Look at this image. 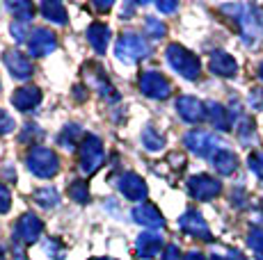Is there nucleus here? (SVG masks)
<instances>
[{"label": "nucleus", "mask_w": 263, "mask_h": 260, "mask_svg": "<svg viewBox=\"0 0 263 260\" xmlns=\"http://www.w3.org/2000/svg\"><path fill=\"white\" fill-rule=\"evenodd\" d=\"M163 260H181V251L176 244H167L163 251Z\"/></svg>", "instance_id": "e433bc0d"}, {"label": "nucleus", "mask_w": 263, "mask_h": 260, "mask_svg": "<svg viewBox=\"0 0 263 260\" xmlns=\"http://www.w3.org/2000/svg\"><path fill=\"white\" fill-rule=\"evenodd\" d=\"M250 105H252V110H263V89H252Z\"/></svg>", "instance_id": "c9c22d12"}, {"label": "nucleus", "mask_w": 263, "mask_h": 260, "mask_svg": "<svg viewBox=\"0 0 263 260\" xmlns=\"http://www.w3.org/2000/svg\"><path fill=\"white\" fill-rule=\"evenodd\" d=\"M247 244H250V249L254 251V258L263 260V228L252 226L250 233H247Z\"/></svg>", "instance_id": "cd10ccee"}, {"label": "nucleus", "mask_w": 263, "mask_h": 260, "mask_svg": "<svg viewBox=\"0 0 263 260\" xmlns=\"http://www.w3.org/2000/svg\"><path fill=\"white\" fill-rule=\"evenodd\" d=\"M58 48V34L48 28H34L28 39V51L34 57H46Z\"/></svg>", "instance_id": "9b49d317"}, {"label": "nucleus", "mask_w": 263, "mask_h": 260, "mask_svg": "<svg viewBox=\"0 0 263 260\" xmlns=\"http://www.w3.org/2000/svg\"><path fill=\"white\" fill-rule=\"evenodd\" d=\"M156 7H158V12L172 14V12H176V9H179V5H176V3H163V0H160V3H156Z\"/></svg>", "instance_id": "4c0bfd02"}, {"label": "nucleus", "mask_w": 263, "mask_h": 260, "mask_svg": "<svg viewBox=\"0 0 263 260\" xmlns=\"http://www.w3.org/2000/svg\"><path fill=\"white\" fill-rule=\"evenodd\" d=\"M7 9L14 14V18H16L18 23H28L30 18L34 16V5L28 3V0H9Z\"/></svg>", "instance_id": "393cba45"}, {"label": "nucleus", "mask_w": 263, "mask_h": 260, "mask_svg": "<svg viewBox=\"0 0 263 260\" xmlns=\"http://www.w3.org/2000/svg\"><path fill=\"white\" fill-rule=\"evenodd\" d=\"M133 12H135V5H126V7L121 9V16H130Z\"/></svg>", "instance_id": "37998d69"}, {"label": "nucleus", "mask_w": 263, "mask_h": 260, "mask_svg": "<svg viewBox=\"0 0 263 260\" xmlns=\"http://www.w3.org/2000/svg\"><path fill=\"white\" fill-rule=\"evenodd\" d=\"M83 92H85V89L80 87V84H76V87H73V96L78 98V101H83V98H85V96H83Z\"/></svg>", "instance_id": "79ce46f5"}, {"label": "nucleus", "mask_w": 263, "mask_h": 260, "mask_svg": "<svg viewBox=\"0 0 263 260\" xmlns=\"http://www.w3.org/2000/svg\"><path fill=\"white\" fill-rule=\"evenodd\" d=\"M220 12L236 18L238 30L242 34V41L247 46L261 41V37H263V9L261 7H256V5H222Z\"/></svg>", "instance_id": "f257e3e1"}, {"label": "nucleus", "mask_w": 263, "mask_h": 260, "mask_svg": "<svg viewBox=\"0 0 263 260\" xmlns=\"http://www.w3.org/2000/svg\"><path fill=\"white\" fill-rule=\"evenodd\" d=\"M130 214H133L135 222H138L140 226H144V228H151V231H156V228H165L163 212H160L154 203H140V206L133 208V212Z\"/></svg>", "instance_id": "2eb2a0df"}, {"label": "nucleus", "mask_w": 263, "mask_h": 260, "mask_svg": "<svg viewBox=\"0 0 263 260\" xmlns=\"http://www.w3.org/2000/svg\"><path fill=\"white\" fill-rule=\"evenodd\" d=\"M117 187H119V192L128 199V201H144L146 194H149V187H146L144 178L138 176V174H133V171L121 174Z\"/></svg>", "instance_id": "f8f14e48"}, {"label": "nucleus", "mask_w": 263, "mask_h": 260, "mask_svg": "<svg viewBox=\"0 0 263 260\" xmlns=\"http://www.w3.org/2000/svg\"><path fill=\"white\" fill-rule=\"evenodd\" d=\"M149 53H151L149 41H146L144 37H140V34H133V32L121 34L117 39V44H115V55H117V59L124 64L140 62V59L149 57Z\"/></svg>", "instance_id": "20e7f679"}, {"label": "nucleus", "mask_w": 263, "mask_h": 260, "mask_svg": "<svg viewBox=\"0 0 263 260\" xmlns=\"http://www.w3.org/2000/svg\"><path fill=\"white\" fill-rule=\"evenodd\" d=\"M213 167L220 176H231V174L238 169V158H236L234 151L229 148H222L213 156Z\"/></svg>", "instance_id": "4be33fe9"}, {"label": "nucleus", "mask_w": 263, "mask_h": 260, "mask_svg": "<svg viewBox=\"0 0 263 260\" xmlns=\"http://www.w3.org/2000/svg\"><path fill=\"white\" fill-rule=\"evenodd\" d=\"M209 69H211V73H215V76H220V78H234L236 73H238V62H236L229 53L215 51L209 59Z\"/></svg>", "instance_id": "f3484780"}, {"label": "nucleus", "mask_w": 263, "mask_h": 260, "mask_svg": "<svg viewBox=\"0 0 263 260\" xmlns=\"http://www.w3.org/2000/svg\"><path fill=\"white\" fill-rule=\"evenodd\" d=\"M39 12H42V16L46 18V21L55 23V26H64V23H67V7H64L62 3H58V0H46V3H42Z\"/></svg>", "instance_id": "5701e85b"}, {"label": "nucleus", "mask_w": 263, "mask_h": 260, "mask_svg": "<svg viewBox=\"0 0 263 260\" xmlns=\"http://www.w3.org/2000/svg\"><path fill=\"white\" fill-rule=\"evenodd\" d=\"M222 183L215 181L209 174H197V176L188 178V194L197 201H211V199L220 197Z\"/></svg>", "instance_id": "6e6552de"}, {"label": "nucleus", "mask_w": 263, "mask_h": 260, "mask_svg": "<svg viewBox=\"0 0 263 260\" xmlns=\"http://www.w3.org/2000/svg\"><path fill=\"white\" fill-rule=\"evenodd\" d=\"M32 199H34V203L37 206H42V208H58L60 206V194H58V189L55 187H42V189H37V192L32 194Z\"/></svg>", "instance_id": "a878e982"}, {"label": "nucleus", "mask_w": 263, "mask_h": 260, "mask_svg": "<svg viewBox=\"0 0 263 260\" xmlns=\"http://www.w3.org/2000/svg\"><path fill=\"white\" fill-rule=\"evenodd\" d=\"M94 7L101 9V12H108V9L112 7V3H110V0H105V3H94Z\"/></svg>", "instance_id": "a19ab883"}, {"label": "nucleus", "mask_w": 263, "mask_h": 260, "mask_svg": "<svg viewBox=\"0 0 263 260\" xmlns=\"http://www.w3.org/2000/svg\"><path fill=\"white\" fill-rule=\"evenodd\" d=\"M3 59H5V67H7L9 73H12V78H16V80H28V78H32V73H34L32 62H30V59L25 57L23 53H18V51H7Z\"/></svg>", "instance_id": "dca6fc26"}, {"label": "nucleus", "mask_w": 263, "mask_h": 260, "mask_svg": "<svg viewBox=\"0 0 263 260\" xmlns=\"http://www.w3.org/2000/svg\"><path fill=\"white\" fill-rule=\"evenodd\" d=\"M144 30H146V37H151V39H160V37H165V32H167V26H165V23L160 21V18L146 16Z\"/></svg>", "instance_id": "c756f323"}, {"label": "nucleus", "mask_w": 263, "mask_h": 260, "mask_svg": "<svg viewBox=\"0 0 263 260\" xmlns=\"http://www.w3.org/2000/svg\"><path fill=\"white\" fill-rule=\"evenodd\" d=\"M138 84H140V92H142L146 98H154V101H165V98H170V94H172L170 80L158 71L140 73Z\"/></svg>", "instance_id": "0eeeda50"}, {"label": "nucleus", "mask_w": 263, "mask_h": 260, "mask_svg": "<svg viewBox=\"0 0 263 260\" xmlns=\"http://www.w3.org/2000/svg\"><path fill=\"white\" fill-rule=\"evenodd\" d=\"M85 78H87V82L94 87V92H99L103 98H108V101H117L119 98L117 89L110 84V80L105 78V73H103V69L101 67H96V64H87V67H85Z\"/></svg>", "instance_id": "ddd939ff"}, {"label": "nucleus", "mask_w": 263, "mask_h": 260, "mask_svg": "<svg viewBox=\"0 0 263 260\" xmlns=\"http://www.w3.org/2000/svg\"><path fill=\"white\" fill-rule=\"evenodd\" d=\"M183 144L197 158H211V156H215L217 151H222L220 146H224L213 133H206V130H190L183 137Z\"/></svg>", "instance_id": "423d86ee"}, {"label": "nucleus", "mask_w": 263, "mask_h": 260, "mask_svg": "<svg viewBox=\"0 0 263 260\" xmlns=\"http://www.w3.org/2000/svg\"><path fill=\"white\" fill-rule=\"evenodd\" d=\"M163 249V237L158 233H142L138 240H135V253H138L140 260H151L156 258Z\"/></svg>", "instance_id": "a211bd4d"}, {"label": "nucleus", "mask_w": 263, "mask_h": 260, "mask_svg": "<svg viewBox=\"0 0 263 260\" xmlns=\"http://www.w3.org/2000/svg\"><path fill=\"white\" fill-rule=\"evenodd\" d=\"M142 146L146 148V151L156 153V151H160V148L165 146V137H163V135H160L156 128L146 126V128L142 130Z\"/></svg>", "instance_id": "bb28decb"}, {"label": "nucleus", "mask_w": 263, "mask_h": 260, "mask_svg": "<svg viewBox=\"0 0 263 260\" xmlns=\"http://www.w3.org/2000/svg\"><path fill=\"white\" fill-rule=\"evenodd\" d=\"M176 112L183 121L188 123H199L206 119V103H201L195 96H181L176 98Z\"/></svg>", "instance_id": "4468645a"}, {"label": "nucleus", "mask_w": 263, "mask_h": 260, "mask_svg": "<svg viewBox=\"0 0 263 260\" xmlns=\"http://www.w3.org/2000/svg\"><path fill=\"white\" fill-rule=\"evenodd\" d=\"M211 260H242V258H240V253H231V256H220V253H215Z\"/></svg>", "instance_id": "58836bf2"}, {"label": "nucleus", "mask_w": 263, "mask_h": 260, "mask_svg": "<svg viewBox=\"0 0 263 260\" xmlns=\"http://www.w3.org/2000/svg\"><path fill=\"white\" fill-rule=\"evenodd\" d=\"M44 233V222L32 212L21 214V219L16 222V228H14V240L18 244H32L42 237Z\"/></svg>", "instance_id": "1a4fd4ad"}, {"label": "nucleus", "mask_w": 263, "mask_h": 260, "mask_svg": "<svg viewBox=\"0 0 263 260\" xmlns=\"http://www.w3.org/2000/svg\"><path fill=\"white\" fill-rule=\"evenodd\" d=\"M179 226H181V231L185 235H190V237L204 240V242H211V240H213L209 224H206V219L201 217V212H197V210H185V212L179 217Z\"/></svg>", "instance_id": "9d476101"}, {"label": "nucleus", "mask_w": 263, "mask_h": 260, "mask_svg": "<svg viewBox=\"0 0 263 260\" xmlns=\"http://www.w3.org/2000/svg\"><path fill=\"white\" fill-rule=\"evenodd\" d=\"M14 128H16V123H14L12 114H9L7 110H3V107H0V135H7V133H12Z\"/></svg>", "instance_id": "473e14b6"}, {"label": "nucleus", "mask_w": 263, "mask_h": 260, "mask_svg": "<svg viewBox=\"0 0 263 260\" xmlns=\"http://www.w3.org/2000/svg\"><path fill=\"white\" fill-rule=\"evenodd\" d=\"M9 208H12V194H9V189L5 187L3 183H0V214H5Z\"/></svg>", "instance_id": "f704fd0d"}, {"label": "nucleus", "mask_w": 263, "mask_h": 260, "mask_svg": "<svg viewBox=\"0 0 263 260\" xmlns=\"http://www.w3.org/2000/svg\"><path fill=\"white\" fill-rule=\"evenodd\" d=\"M238 137L242 142H247L250 137H254V121L250 117H242L238 121Z\"/></svg>", "instance_id": "2f4dec72"}, {"label": "nucleus", "mask_w": 263, "mask_h": 260, "mask_svg": "<svg viewBox=\"0 0 263 260\" xmlns=\"http://www.w3.org/2000/svg\"><path fill=\"white\" fill-rule=\"evenodd\" d=\"M9 101H12L14 110H18V112H30V110H34L42 103V92L37 87H18Z\"/></svg>", "instance_id": "6ab92c4d"}, {"label": "nucleus", "mask_w": 263, "mask_h": 260, "mask_svg": "<svg viewBox=\"0 0 263 260\" xmlns=\"http://www.w3.org/2000/svg\"><path fill=\"white\" fill-rule=\"evenodd\" d=\"M9 32L14 34V39H16V41H25V39L30 37V30L25 28V23H12V26H9Z\"/></svg>", "instance_id": "72a5a7b5"}, {"label": "nucleus", "mask_w": 263, "mask_h": 260, "mask_svg": "<svg viewBox=\"0 0 263 260\" xmlns=\"http://www.w3.org/2000/svg\"><path fill=\"white\" fill-rule=\"evenodd\" d=\"M247 164H250L252 174H254L259 181H263V153L261 151H252L247 156Z\"/></svg>", "instance_id": "7c9ffc66"}, {"label": "nucleus", "mask_w": 263, "mask_h": 260, "mask_svg": "<svg viewBox=\"0 0 263 260\" xmlns=\"http://www.w3.org/2000/svg\"><path fill=\"white\" fill-rule=\"evenodd\" d=\"M170 67L185 80H197L201 73V62L195 53H190L188 48H183L181 44H170L167 51H165Z\"/></svg>", "instance_id": "f03ea898"}, {"label": "nucleus", "mask_w": 263, "mask_h": 260, "mask_svg": "<svg viewBox=\"0 0 263 260\" xmlns=\"http://www.w3.org/2000/svg\"><path fill=\"white\" fill-rule=\"evenodd\" d=\"M78 158H80V171L92 176L101 169L105 160V151H103V142H101L96 135H85V139L80 142V151H78Z\"/></svg>", "instance_id": "39448f33"}, {"label": "nucleus", "mask_w": 263, "mask_h": 260, "mask_svg": "<svg viewBox=\"0 0 263 260\" xmlns=\"http://www.w3.org/2000/svg\"><path fill=\"white\" fill-rule=\"evenodd\" d=\"M87 41H89V46L94 48L96 55H105L108 44H110V28L101 21L92 23V26L87 28Z\"/></svg>", "instance_id": "aec40b11"}, {"label": "nucleus", "mask_w": 263, "mask_h": 260, "mask_svg": "<svg viewBox=\"0 0 263 260\" xmlns=\"http://www.w3.org/2000/svg\"><path fill=\"white\" fill-rule=\"evenodd\" d=\"M259 78H261V80H263V62H261V64H259Z\"/></svg>", "instance_id": "c03bdc74"}, {"label": "nucleus", "mask_w": 263, "mask_h": 260, "mask_svg": "<svg viewBox=\"0 0 263 260\" xmlns=\"http://www.w3.org/2000/svg\"><path fill=\"white\" fill-rule=\"evenodd\" d=\"M96 260H115V258H96Z\"/></svg>", "instance_id": "49530a36"}, {"label": "nucleus", "mask_w": 263, "mask_h": 260, "mask_svg": "<svg viewBox=\"0 0 263 260\" xmlns=\"http://www.w3.org/2000/svg\"><path fill=\"white\" fill-rule=\"evenodd\" d=\"M206 119L213 123V128L217 130H231V114L224 105L215 103V101H209L206 103Z\"/></svg>", "instance_id": "412c9836"}, {"label": "nucleus", "mask_w": 263, "mask_h": 260, "mask_svg": "<svg viewBox=\"0 0 263 260\" xmlns=\"http://www.w3.org/2000/svg\"><path fill=\"white\" fill-rule=\"evenodd\" d=\"M0 260H5V256H3V247H0Z\"/></svg>", "instance_id": "a18cd8bd"}, {"label": "nucleus", "mask_w": 263, "mask_h": 260, "mask_svg": "<svg viewBox=\"0 0 263 260\" xmlns=\"http://www.w3.org/2000/svg\"><path fill=\"white\" fill-rule=\"evenodd\" d=\"M76 139H80V142L85 139L83 128H80L78 123H69V126H64V130L60 133L58 144H60V146H64L67 151H73V148H76Z\"/></svg>", "instance_id": "b1692460"}, {"label": "nucleus", "mask_w": 263, "mask_h": 260, "mask_svg": "<svg viewBox=\"0 0 263 260\" xmlns=\"http://www.w3.org/2000/svg\"><path fill=\"white\" fill-rule=\"evenodd\" d=\"M69 197L76 203H87L89 201V187L85 181H71L69 185Z\"/></svg>", "instance_id": "c85d7f7f"}, {"label": "nucleus", "mask_w": 263, "mask_h": 260, "mask_svg": "<svg viewBox=\"0 0 263 260\" xmlns=\"http://www.w3.org/2000/svg\"><path fill=\"white\" fill-rule=\"evenodd\" d=\"M183 260H206V256L204 253H199V251H190V253H185Z\"/></svg>", "instance_id": "ea45409f"}, {"label": "nucleus", "mask_w": 263, "mask_h": 260, "mask_svg": "<svg viewBox=\"0 0 263 260\" xmlns=\"http://www.w3.org/2000/svg\"><path fill=\"white\" fill-rule=\"evenodd\" d=\"M25 164L37 178H53L60 171V158L53 148L46 146H34L25 156Z\"/></svg>", "instance_id": "7ed1b4c3"}]
</instances>
